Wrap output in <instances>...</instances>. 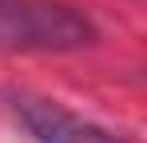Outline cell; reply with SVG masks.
I'll return each instance as SVG.
<instances>
[{"instance_id": "cell-1", "label": "cell", "mask_w": 147, "mask_h": 143, "mask_svg": "<svg viewBox=\"0 0 147 143\" xmlns=\"http://www.w3.org/2000/svg\"><path fill=\"white\" fill-rule=\"evenodd\" d=\"M92 40L88 20L48 0H0V44L4 48H80Z\"/></svg>"}, {"instance_id": "cell-2", "label": "cell", "mask_w": 147, "mask_h": 143, "mask_svg": "<svg viewBox=\"0 0 147 143\" xmlns=\"http://www.w3.org/2000/svg\"><path fill=\"white\" fill-rule=\"evenodd\" d=\"M16 115L24 119V127L40 143H119L115 135H107V131H99L92 123H84L80 115L64 111V107L52 103V99L20 95V99H16Z\"/></svg>"}]
</instances>
